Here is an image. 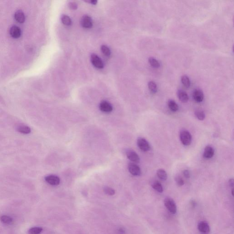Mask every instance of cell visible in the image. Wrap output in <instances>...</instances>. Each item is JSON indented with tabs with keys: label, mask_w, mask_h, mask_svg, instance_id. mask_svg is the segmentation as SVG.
Segmentation results:
<instances>
[{
	"label": "cell",
	"mask_w": 234,
	"mask_h": 234,
	"mask_svg": "<svg viewBox=\"0 0 234 234\" xmlns=\"http://www.w3.org/2000/svg\"><path fill=\"white\" fill-rule=\"evenodd\" d=\"M180 139L182 143L184 145H189L191 144L192 136L187 130H182L180 133Z\"/></svg>",
	"instance_id": "obj_1"
},
{
	"label": "cell",
	"mask_w": 234,
	"mask_h": 234,
	"mask_svg": "<svg viewBox=\"0 0 234 234\" xmlns=\"http://www.w3.org/2000/svg\"><path fill=\"white\" fill-rule=\"evenodd\" d=\"M164 204L166 209L173 214L177 213V207L174 200L171 197H166L164 200Z\"/></svg>",
	"instance_id": "obj_2"
},
{
	"label": "cell",
	"mask_w": 234,
	"mask_h": 234,
	"mask_svg": "<svg viewBox=\"0 0 234 234\" xmlns=\"http://www.w3.org/2000/svg\"><path fill=\"white\" fill-rule=\"evenodd\" d=\"M137 145L141 151L147 152L151 148L149 142L143 138L140 137L137 140Z\"/></svg>",
	"instance_id": "obj_3"
},
{
	"label": "cell",
	"mask_w": 234,
	"mask_h": 234,
	"mask_svg": "<svg viewBox=\"0 0 234 234\" xmlns=\"http://www.w3.org/2000/svg\"><path fill=\"white\" fill-rule=\"evenodd\" d=\"M91 60L92 65L98 69H102L104 68V65L103 62L101 58L96 54H92L91 55Z\"/></svg>",
	"instance_id": "obj_4"
},
{
	"label": "cell",
	"mask_w": 234,
	"mask_h": 234,
	"mask_svg": "<svg viewBox=\"0 0 234 234\" xmlns=\"http://www.w3.org/2000/svg\"><path fill=\"white\" fill-rule=\"evenodd\" d=\"M48 183L52 186H57L60 184V179L58 176L54 175L47 176L44 178Z\"/></svg>",
	"instance_id": "obj_5"
},
{
	"label": "cell",
	"mask_w": 234,
	"mask_h": 234,
	"mask_svg": "<svg viewBox=\"0 0 234 234\" xmlns=\"http://www.w3.org/2000/svg\"><path fill=\"white\" fill-rule=\"evenodd\" d=\"M128 169L130 173L133 175L138 176L141 174V171L140 167L135 163H129Z\"/></svg>",
	"instance_id": "obj_6"
},
{
	"label": "cell",
	"mask_w": 234,
	"mask_h": 234,
	"mask_svg": "<svg viewBox=\"0 0 234 234\" xmlns=\"http://www.w3.org/2000/svg\"><path fill=\"white\" fill-rule=\"evenodd\" d=\"M99 109L101 112L105 113H111L113 110V107L109 102L103 101L100 104Z\"/></svg>",
	"instance_id": "obj_7"
},
{
	"label": "cell",
	"mask_w": 234,
	"mask_h": 234,
	"mask_svg": "<svg viewBox=\"0 0 234 234\" xmlns=\"http://www.w3.org/2000/svg\"><path fill=\"white\" fill-rule=\"evenodd\" d=\"M126 156L132 162L138 163L140 162V158L138 154L135 151L131 149H128L126 152Z\"/></svg>",
	"instance_id": "obj_8"
},
{
	"label": "cell",
	"mask_w": 234,
	"mask_h": 234,
	"mask_svg": "<svg viewBox=\"0 0 234 234\" xmlns=\"http://www.w3.org/2000/svg\"><path fill=\"white\" fill-rule=\"evenodd\" d=\"M197 228L199 231L204 234L209 233L210 231V228L207 222L202 221L199 222L197 226Z\"/></svg>",
	"instance_id": "obj_9"
},
{
	"label": "cell",
	"mask_w": 234,
	"mask_h": 234,
	"mask_svg": "<svg viewBox=\"0 0 234 234\" xmlns=\"http://www.w3.org/2000/svg\"><path fill=\"white\" fill-rule=\"evenodd\" d=\"M81 24L82 26L84 28H90L93 25L92 19L89 16L85 15L82 18L81 20Z\"/></svg>",
	"instance_id": "obj_10"
},
{
	"label": "cell",
	"mask_w": 234,
	"mask_h": 234,
	"mask_svg": "<svg viewBox=\"0 0 234 234\" xmlns=\"http://www.w3.org/2000/svg\"><path fill=\"white\" fill-rule=\"evenodd\" d=\"M16 130L18 132L24 135H27L31 132L30 128L23 124H18L16 126Z\"/></svg>",
	"instance_id": "obj_11"
},
{
	"label": "cell",
	"mask_w": 234,
	"mask_h": 234,
	"mask_svg": "<svg viewBox=\"0 0 234 234\" xmlns=\"http://www.w3.org/2000/svg\"><path fill=\"white\" fill-rule=\"evenodd\" d=\"M214 150L213 147L210 145H207L204 150L203 157L205 159H210L214 156Z\"/></svg>",
	"instance_id": "obj_12"
},
{
	"label": "cell",
	"mask_w": 234,
	"mask_h": 234,
	"mask_svg": "<svg viewBox=\"0 0 234 234\" xmlns=\"http://www.w3.org/2000/svg\"><path fill=\"white\" fill-rule=\"evenodd\" d=\"M193 97L197 102H202L204 99V94L203 91L199 89H195L193 91Z\"/></svg>",
	"instance_id": "obj_13"
},
{
	"label": "cell",
	"mask_w": 234,
	"mask_h": 234,
	"mask_svg": "<svg viewBox=\"0 0 234 234\" xmlns=\"http://www.w3.org/2000/svg\"><path fill=\"white\" fill-rule=\"evenodd\" d=\"M10 34L13 38L18 39L21 36V29L18 27L13 26L10 29Z\"/></svg>",
	"instance_id": "obj_14"
},
{
	"label": "cell",
	"mask_w": 234,
	"mask_h": 234,
	"mask_svg": "<svg viewBox=\"0 0 234 234\" xmlns=\"http://www.w3.org/2000/svg\"><path fill=\"white\" fill-rule=\"evenodd\" d=\"M177 95L179 99L183 103L187 102L189 100V97L187 93L183 90H179L177 92Z\"/></svg>",
	"instance_id": "obj_15"
},
{
	"label": "cell",
	"mask_w": 234,
	"mask_h": 234,
	"mask_svg": "<svg viewBox=\"0 0 234 234\" xmlns=\"http://www.w3.org/2000/svg\"><path fill=\"white\" fill-rule=\"evenodd\" d=\"M14 17L15 20L19 23H23L25 21V15L23 12L21 11H18L16 12L15 14Z\"/></svg>",
	"instance_id": "obj_16"
},
{
	"label": "cell",
	"mask_w": 234,
	"mask_h": 234,
	"mask_svg": "<svg viewBox=\"0 0 234 234\" xmlns=\"http://www.w3.org/2000/svg\"><path fill=\"white\" fill-rule=\"evenodd\" d=\"M167 105L170 109L173 112H177L178 110V106L173 100H169L167 102Z\"/></svg>",
	"instance_id": "obj_17"
},
{
	"label": "cell",
	"mask_w": 234,
	"mask_h": 234,
	"mask_svg": "<svg viewBox=\"0 0 234 234\" xmlns=\"http://www.w3.org/2000/svg\"><path fill=\"white\" fill-rule=\"evenodd\" d=\"M0 220L3 224L6 225H11L13 221L11 217L6 215H2L0 218Z\"/></svg>",
	"instance_id": "obj_18"
},
{
	"label": "cell",
	"mask_w": 234,
	"mask_h": 234,
	"mask_svg": "<svg viewBox=\"0 0 234 234\" xmlns=\"http://www.w3.org/2000/svg\"><path fill=\"white\" fill-rule=\"evenodd\" d=\"M157 175L161 180L166 181L167 180V174L166 171L163 169H159L157 171Z\"/></svg>",
	"instance_id": "obj_19"
},
{
	"label": "cell",
	"mask_w": 234,
	"mask_h": 234,
	"mask_svg": "<svg viewBox=\"0 0 234 234\" xmlns=\"http://www.w3.org/2000/svg\"><path fill=\"white\" fill-rule=\"evenodd\" d=\"M152 185L153 188H154L158 192H160V193L163 192V187H162V185L160 182L157 181H153L152 183V185Z\"/></svg>",
	"instance_id": "obj_20"
},
{
	"label": "cell",
	"mask_w": 234,
	"mask_h": 234,
	"mask_svg": "<svg viewBox=\"0 0 234 234\" xmlns=\"http://www.w3.org/2000/svg\"><path fill=\"white\" fill-rule=\"evenodd\" d=\"M148 61L149 64L151 65L152 67L154 68H159L160 66V62L159 61L154 57H149L148 59Z\"/></svg>",
	"instance_id": "obj_21"
},
{
	"label": "cell",
	"mask_w": 234,
	"mask_h": 234,
	"mask_svg": "<svg viewBox=\"0 0 234 234\" xmlns=\"http://www.w3.org/2000/svg\"><path fill=\"white\" fill-rule=\"evenodd\" d=\"M195 115L197 118L201 121L204 120L205 118V114L204 112L202 110L199 109L196 110L195 112Z\"/></svg>",
	"instance_id": "obj_22"
},
{
	"label": "cell",
	"mask_w": 234,
	"mask_h": 234,
	"mask_svg": "<svg viewBox=\"0 0 234 234\" xmlns=\"http://www.w3.org/2000/svg\"><path fill=\"white\" fill-rule=\"evenodd\" d=\"M181 82L183 85H184L186 87H189L191 85V82L190 79L187 75H183L181 77Z\"/></svg>",
	"instance_id": "obj_23"
},
{
	"label": "cell",
	"mask_w": 234,
	"mask_h": 234,
	"mask_svg": "<svg viewBox=\"0 0 234 234\" xmlns=\"http://www.w3.org/2000/svg\"><path fill=\"white\" fill-rule=\"evenodd\" d=\"M149 89L153 93H156L157 91V87L156 83L153 81H149L148 83Z\"/></svg>",
	"instance_id": "obj_24"
},
{
	"label": "cell",
	"mask_w": 234,
	"mask_h": 234,
	"mask_svg": "<svg viewBox=\"0 0 234 234\" xmlns=\"http://www.w3.org/2000/svg\"><path fill=\"white\" fill-rule=\"evenodd\" d=\"M43 229L39 227H34L28 230V234H40Z\"/></svg>",
	"instance_id": "obj_25"
},
{
	"label": "cell",
	"mask_w": 234,
	"mask_h": 234,
	"mask_svg": "<svg viewBox=\"0 0 234 234\" xmlns=\"http://www.w3.org/2000/svg\"><path fill=\"white\" fill-rule=\"evenodd\" d=\"M61 20L62 23L66 26H70L71 25V20L69 16L64 15L62 16Z\"/></svg>",
	"instance_id": "obj_26"
},
{
	"label": "cell",
	"mask_w": 234,
	"mask_h": 234,
	"mask_svg": "<svg viewBox=\"0 0 234 234\" xmlns=\"http://www.w3.org/2000/svg\"><path fill=\"white\" fill-rule=\"evenodd\" d=\"M101 50L104 55L107 57H109L111 54V51L110 50L109 47H107L106 45H101Z\"/></svg>",
	"instance_id": "obj_27"
},
{
	"label": "cell",
	"mask_w": 234,
	"mask_h": 234,
	"mask_svg": "<svg viewBox=\"0 0 234 234\" xmlns=\"http://www.w3.org/2000/svg\"><path fill=\"white\" fill-rule=\"evenodd\" d=\"M175 181L179 187L183 186L184 184V181L180 176L177 175L175 177Z\"/></svg>",
	"instance_id": "obj_28"
},
{
	"label": "cell",
	"mask_w": 234,
	"mask_h": 234,
	"mask_svg": "<svg viewBox=\"0 0 234 234\" xmlns=\"http://www.w3.org/2000/svg\"><path fill=\"white\" fill-rule=\"evenodd\" d=\"M104 190L105 193L109 195H113L115 194V191L113 188L109 187H105Z\"/></svg>",
	"instance_id": "obj_29"
},
{
	"label": "cell",
	"mask_w": 234,
	"mask_h": 234,
	"mask_svg": "<svg viewBox=\"0 0 234 234\" xmlns=\"http://www.w3.org/2000/svg\"><path fill=\"white\" fill-rule=\"evenodd\" d=\"M69 7L70 9L76 10L78 8V5L74 2H70L69 3Z\"/></svg>",
	"instance_id": "obj_30"
},
{
	"label": "cell",
	"mask_w": 234,
	"mask_h": 234,
	"mask_svg": "<svg viewBox=\"0 0 234 234\" xmlns=\"http://www.w3.org/2000/svg\"><path fill=\"white\" fill-rule=\"evenodd\" d=\"M183 174L184 177L187 178H189L190 177V173L189 171L187 170H184L183 171Z\"/></svg>",
	"instance_id": "obj_31"
},
{
	"label": "cell",
	"mask_w": 234,
	"mask_h": 234,
	"mask_svg": "<svg viewBox=\"0 0 234 234\" xmlns=\"http://www.w3.org/2000/svg\"><path fill=\"white\" fill-rule=\"evenodd\" d=\"M229 184L230 187L233 188L234 185V180L233 178L230 179V180H229Z\"/></svg>",
	"instance_id": "obj_32"
},
{
	"label": "cell",
	"mask_w": 234,
	"mask_h": 234,
	"mask_svg": "<svg viewBox=\"0 0 234 234\" xmlns=\"http://www.w3.org/2000/svg\"><path fill=\"white\" fill-rule=\"evenodd\" d=\"M87 2H89V3H91L92 4L96 5L97 3V1L96 0H92V1H86Z\"/></svg>",
	"instance_id": "obj_33"
},
{
	"label": "cell",
	"mask_w": 234,
	"mask_h": 234,
	"mask_svg": "<svg viewBox=\"0 0 234 234\" xmlns=\"http://www.w3.org/2000/svg\"><path fill=\"white\" fill-rule=\"evenodd\" d=\"M233 191H234V189L232 188V190H231V193H232V196H234V193H233Z\"/></svg>",
	"instance_id": "obj_34"
}]
</instances>
